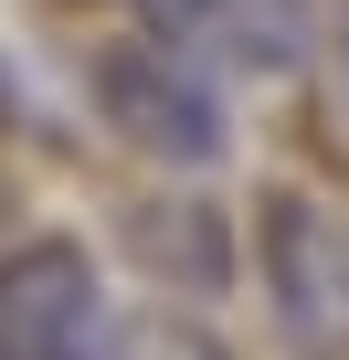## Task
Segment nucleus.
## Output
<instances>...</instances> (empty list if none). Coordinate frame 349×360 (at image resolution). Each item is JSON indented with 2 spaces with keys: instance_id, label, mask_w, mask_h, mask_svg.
Here are the masks:
<instances>
[{
  "instance_id": "obj_1",
  "label": "nucleus",
  "mask_w": 349,
  "mask_h": 360,
  "mask_svg": "<svg viewBox=\"0 0 349 360\" xmlns=\"http://www.w3.org/2000/svg\"><path fill=\"white\" fill-rule=\"evenodd\" d=\"M96 106H106V127H117L127 148H148V159H169V169H212V159L233 148V106L212 96V75H202L180 43H159V32L96 53Z\"/></svg>"
},
{
  "instance_id": "obj_2",
  "label": "nucleus",
  "mask_w": 349,
  "mask_h": 360,
  "mask_svg": "<svg viewBox=\"0 0 349 360\" xmlns=\"http://www.w3.org/2000/svg\"><path fill=\"white\" fill-rule=\"evenodd\" d=\"M0 360H127V328L85 244L43 233L0 255Z\"/></svg>"
},
{
  "instance_id": "obj_3",
  "label": "nucleus",
  "mask_w": 349,
  "mask_h": 360,
  "mask_svg": "<svg viewBox=\"0 0 349 360\" xmlns=\"http://www.w3.org/2000/svg\"><path fill=\"white\" fill-rule=\"evenodd\" d=\"M265 233V286H275V328L296 349H349V223L317 191H265L254 212Z\"/></svg>"
},
{
  "instance_id": "obj_4",
  "label": "nucleus",
  "mask_w": 349,
  "mask_h": 360,
  "mask_svg": "<svg viewBox=\"0 0 349 360\" xmlns=\"http://www.w3.org/2000/svg\"><path fill=\"white\" fill-rule=\"evenodd\" d=\"M180 43H212L233 75H296L307 64V0H159Z\"/></svg>"
},
{
  "instance_id": "obj_5",
  "label": "nucleus",
  "mask_w": 349,
  "mask_h": 360,
  "mask_svg": "<svg viewBox=\"0 0 349 360\" xmlns=\"http://www.w3.org/2000/svg\"><path fill=\"white\" fill-rule=\"evenodd\" d=\"M127 244L169 276V286H233V244H223V212H212V191H180V202H148L138 223H127Z\"/></svg>"
},
{
  "instance_id": "obj_6",
  "label": "nucleus",
  "mask_w": 349,
  "mask_h": 360,
  "mask_svg": "<svg viewBox=\"0 0 349 360\" xmlns=\"http://www.w3.org/2000/svg\"><path fill=\"white\" fill-rule=\"evenodd\" d=\"M338 85H349V32H338Z\"/></svg>"
}]
</instances>
